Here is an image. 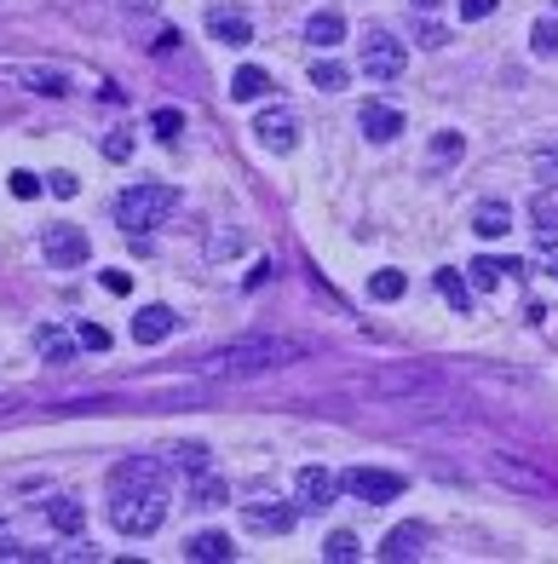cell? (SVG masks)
<instances>
[{
	"label": "cell",
	"mask_w": 558,
	"mask_h": 564,
	"mask_svg": "<svg viewBox=\"0 0 558 564\" xmlns=\"http://www.w3.org/2000/svg\"><path fill=\"white\" fill-rule=\"evenodd\" d=\"M472 231L489 236V242H495V236H507L512 231V208H507V202H478V208H472Z\"/></svg>",
	"instance_id": "ffe728a7"
},
{
	"label": "cell",
	"mask_w": 558,
	"mask_h": 564,
	"mask_svg": "<svg viewBox=\"0 0 558 564\" xmlns=\"http://www.w3.org/2000/svg\"><path fill=\"white\" fill-rule=\"evenodd\" d=\"M334 495H340V472H328V467H300L294 472V501H300V507L317 513V507H328Z\"/></svg>",
	"instance_id": "9c48e42d"
},
{
	"label": "cell",
	"mask_w": 558,
	"mask_h": 564,
	"mask_svg": "<svg viewBox=\"0 0 558 564\" xmlns=\"http://www.w3.org/2000/svg\"><path fill=\"white\" fill-rule=\"evenodd\" d=\"M403 288H409V277H403V271H392V265L369 277V294H374V300H403Z\"/></svg>",
	"instance_id": "4316f807"
},
{
	"label": "cell",
	"mask_w": 558,
	"mask_h": 564,
	"mask_svg": "<svg viewBox=\"0 0 558 564\" xmlns=\"http://www.w3.org/2000/svg\"><path fill=\"white\" fill-rule=\"evenodd\" d=\"M265 93H271V75L254 70V64H242V70L231 75V98H242V104H248V98H265Z\"/></svg>",
	"instance_id": "7402d4cb"
},
{
	"label": "cell",
	"mask_w": 558,
	"mask_h": 564,
	"mask_svg": "<svg viewBox=\"0 0 558 564\" xmlns=\"http://www.w3.org/2000/svg\"><path fill=\"white\" fill-rule=\"evenodd\" d=\"M535 179H541V185L547 190H558V150H541V156H535V167H530Z\"/></svg>",
	"instance_id": "d590c367"
},
{
	"label": "cell",
	"mask_w": 558,
	"mask_h": 564,
	"mask_svg": "<svg viewBox=\"0 0 558 564\" xmlns=\"http://www.w3.org/2000/svg\"><path fill=\"white\" fill-rule=\"evenodd\" d=\"M190 501H196V507H225V484H219L213 472H196V484H190Z\"/></svg>",
	"instance_id": "83f0119b"
},
{
	"label": "cell",
	"mask_w": 558,
	"mask_h": 564,
	"mask_svg": "<svg viewBox=\"0 0 558 564\" xmlns=\"http://www.w3.org/2000/svg\"><path fill=\"white\" fill-rule=\"evenodd\" d=\"M150 127H156V139H179V133H185V116H179V110H156Z\"/></svg>",
	"instance_id": "836d02e7"
},
{
	"label": "cell",
	"mask_w": 558,
	"mask_h": 564,
	"mask_svg": "<svg viewBox=\"0 0 558 564\" xmlns=\"http://www.w3.org/2000/svg\"><path fill=\"white\" fill-rule=\"evenodd\" d=\"M35 346H41V357H47V363H58V369H64V363H75V352H81V334L41 329V334H35Z\"/></svg>",
	"instance_id": "d6986e66"
},
{
	"label": "cell",
	"mask_w": 558,
	"mask_h": 564,
	"mask_svg": "<svg viewBox=\"0 0 558 564\" xmlns=\"http://www.w3.org/2000/svg\"><path fill=\"white\" fill-rule=\"evenodd\" d=\"M104 156H110V162H127V156H133V139H127V133H104Z\"/></svg>",
	"instance_id": "74e56055"
},
{
	"label": "cell",
	"mask_w": 558,
	"mask_h": 564,
	"mask_svg": "<svg viewBox=\"0 0 558 564\" xmlns=\"http://www.w3.org/2000/svg\"><path fill=\"white\" fill-rule=\"evenodd\" d=\"M305 41H311V47H340V41H346V12H340V6L311 12V18H305Z\"/></svg>",
	"instance_id": "9a60e30c"
},
{
	"label": "cell",
	"mask_w": 558,
	"mask_h": 564,
	"mask_svg": "<svg viewBox=\"0 0 558 564\" xmlns=\"http://www.w3.org/2000/svg\"><path fill=\"white\" fill-rule=\"evenodd\" d=\"M495 6H501V0H461V18H466V24H478V18L495 12Z\"/></svg>",
	"instance_id": "f35d334b"
},
{
	"label": "cell",
	"mask_w": 558,
	"mask_h": 564,
	"mask_svg": "<svg viewBox=\"0 0 558 564\" xmlns=\"http://www.w3.org/2000/svg\"><path fill=\"white\" fill-rule=\"evenodd\" d=\"M110 524L121 536H156L167 524V490L162 484H144V490H116L110 501Z\"/></svg>",
	"instance_id": "7a4b0ae2"
},
{
	"label": "cell",
	"mask_w": 558,
	"mask_h": 564,
	"mask_svg": "<svg viewBox=\"0 0 558 564\" xmlns=\"http://www.w3.org/2000/svg\"><path fill=\"white\" fill-rule=\"evenodd\" d=\"M311 346L305 340H271V334H254V340H236V346H219V352L196 357V375L202 380H242V375H265V369H282L305 357Z\"/></svg>",
	"instance_id": "6da1fadb"
},
{
	"label": "cell",
	"mask_w": 558,
	"mask_h": 564,
	"mask_svg": "<svg viewBox=\"0 0 558 564\" xmlns=\"http://www.w3.org/2000/svg\"><path fill=\"white\" fill-rule=\"evenodd\" d=\"M380 559H386V564L426 559V524H397V530H386V541H380Z\"/></svg>",
	"instance_id": "7c38bea8"
},
{
	"label": "cell",
	"mask_w": 558,
	"mask_h": 564,
	"mask_svg": "<svg viewBox=\"0 0 558 564\" xmlns=\"http://www.w3.org/2000/svg\"><path fill=\"white\" fill-rule=\"evenodd\" d=\"M254 133H259V144L265 150H294L300 144V121H294V110H282V104H271V110H259L254 116Z\"/></svg>",
	"instance_id": "52a82bcc"
},
{
	"label": "cell",
	"mask_w": 558,
	"mask_h": 564,
	"mask_svg": "<svg viewBox=\"0 0 558 564\" xmlns=\"http://www.w3.org/2000/svg\"><path fill=\"white\" fill-rule=\"evenodd\" d=\"M6 185H12L18 202H35V196L47 190V179H41V173H29V167H12V179H6Z\"/></svg>",
	"instance_id": "f546056e"
},
{
	"label": "cell",
	"mask_w": 558,
	"mask_h": 564,
	"mask_svg": "<svg viewBox=\"0 0 558 564\" xmlns=\"http://www.w3.org/2000/svg\"><path fill=\"white\" fill-rule=\"evenodd\" d=\"M47 190H52V196H64V202H70L75 190H81V179H75V173H64V167H58V173H47Z\"/></svg>",
	"instance_id": "8d00e7d4"
},
{
	"label": "cell",
	"mask_w": 558,
	"mask_h": 564,
	"mask_svg": "<svg viewBox=\"0 0 558 564\" xmlns=\"http://www.w3.org/2000/svg\"><path fill=\"white\" fill-rule=\"evenodd\" d=\"M185 559H208V564H225V559H236V547H231V536H219V530H196V536L185 541Z\"/></svg>",
	"instance_id": "e0dca14e"
},
{
	"label": "cell",
	"mask_w": 558,
	"mask_h": 564,
	"mask_svg": "<svg viewBox=\"0 0 558 564\" xmlns=\"http://www.w3.org/2000/svg\"><path fill=\"white\" fill-rule=\"evenodd\" d=\"M98 282H104L110 294H127V288H133V277H127V271H104V277H98Z\"/></svg>",
	"instance_id": "60d3db41"
},
{
	"label": "cell",
	"mask_w": 558,
	"mask_h": 564,
	"mask_svg": "<svg viewBox=\"0 0 558 564\" xmlns=\"http://www.w3.org/2000/svg\"><path fill=\"white\" fill-rule=\"evenodd\" d=\"M121 6H127V12H150V6H156V0H121Z\"/></svg>",
	"instance_id": "ee69618b"
},
{
	"label": "cell",
	"mask_w": 558,
	"mask_h": 564,
	"mask_svg": "<svg viewBox=\"0 0 558 564\" xmlns=\"http://www.w3.org/2000/svg\"><path fill=\"white\" fill-rule=\"evenodd\" d=\"M489 472L507 484V490H530V495H553V478H541L535 467H518L512 455H489Z\"/></svg>",
	"instance_id": "5bb4252c"
},
{
	"label": "cell",
	"mask_w": 558,
	"mask_h": 564,
	"mask_svg": "<svg viewBox=\"0 0 558 564\" xmlns=\"http://www.w3.org/2000/svg\"><path fill=\"white\" fill-rule=\"evenodd\" d=\"M0 559H29V553L18 547V541H6V536H0Z\"/></svg>",
	"instance_id": "7bdbcfd3"
},
{
	"label": "cell",
	"mask_w": 558,
	"mask_h": 564,
	"mask_svg": "<svg viewBox=\"0 0 558 564\" xmlns=\"http://www.w3.org/2000/svg\"><path fill=\"white\" fill-rule=\"evenodd\" d=\"M242 524L254 536H282L294 530V501H242Z\"/></svg>",
	"instance_id": "30bf717a"
},
{
	"label": "cell",
	"mask_w": 558,
	"mask_h": 564,
	"mask_svg": "<svg viewBox=\"0 0 558 564\" xmlns=\"http://www.w3.org/2000/svg\"><path fill=\"white\" fill-rule=\"evenodd\" d=\"M173 329H179V317L167 306H144L139 317H133V340H139V346H156V340H167Z\"/></svg>",
	"instance_id": "2e32d148"
},
{
	"label": "cell",
	"mask_w": 558,
	"mask_h": 564,
	"mask_svg": "<svg viewBox=\"0 0 558 564\" xmlns=\"http://www.w3.org/2000/svg\"><path fill=\"white\" fill-rule=\"evenodd\" d=\"M41 254H47L52 271H75V265H87L93 242H87V231H81V225H47V236H41Z\"/></svg>",
	"instance_id": "5b68a950"
},
{
	"label": "cell",
	"mask_w": 558,
	"mask_h": 564,
	"mask_svg": "<svg viewBox=\"0 0 558 564\" xmlns=\"http://www.w3.org/2000/svg\"><path fill=\"white\" fill-rule=\"evenodd\" d=\"M323 559H334V564H351V559H357V536H351V530H334V536L323 541Z\"/></svg>",
	"instance_id": "4dcf8cb0"
},
{
	"label": "cell",
	"mask_w": 558,
	"mask_h": 564,
	"mask_svg": "<svg viewBox=\"0 0 558 564\" xmlns=\"http://www.w3.org/2000/svg\"><path fill=\"white\" fill-rule=\"evenodd\" d=\"M311 81H317L323 93H340V87L351 81V70L346 64H334V58H317V64H311Z\"/></svg>",
	"instance_id": "484cf974"
},
{
	"label": "cell",
	"mask_w": 558,
	"mask_h": 564,
	"mask_svg": "<svg viewBox=\"0 0 558 564\" xmlns=\"http://www.w3.org/2000/svg\"><path fill=\"white\" fill-rule=\"evenodd\" d=\"M409 6H415V12H438L443 0H409Z\"/></svg>",
	"instance_id": "f6af8a7d"
},
{
	"label": "cell",
	"mask_w": 558,
	"mask_h": 564,
	"mask_svg": "<svg viewBox=\"0 0 558 564\" xmlns=\"http://www.w3.org/2000/svg\"><path fill=\"white\" fill-rule=\"evenodd\" d=\"M501 271H507L501 259H472V265H466V277H472V288H478V294H489V288L501 282Z\"/></svg>",
	"instance_id": "f1b7e54d"
},
{
	"label": "cell",
	"mask_w": 558,
	"mask_h": 564,
	"mask_svg": "<svg viewBox=\"0 0 558 564\" xmlns=\"http://www.w3.org/2000/svg\"><path fill=\"white\" fill-rule=\"evenodd\" d=\"M541 271H547V277H558V242H547V254H541Z\"/></svg>",
	"instance_id": "b9f144b4"
},
{
	"label": "cell",
	"mask_w": 558,
	"mask_h": 564,
	"mask_svg": "<svg viewBox=\"0 0 558 564\" xmlns=\"http://www.w3.org/2000/svg\"><path fill=\"white\" fill-rule=\"evenodd\" d=\"M340 490L357 495V501H397V495L409 490V478L386 472V467H351V472H340Z\"/></svg>",
	"instance_id": "277c9868"
},
{
	"label": "cell",
	"mask_w": 558,
	"mask_h": 564,
	"mask_svg": "<svg viewBox=\"0 0 558 564\" xmlns=\"http://www.w3.org/2000/svg\"><path fill=\"white\" fill-rule=\"evenodd\" d=\"M530 47H535V58H558V24L553 18H541V24L530 29Z\"/></svg>",
	"instance_id": "1f68e13d"
},
{
	"label": "cell",
	"mask_w": 558,
	"mask_h": 564,
	"mask_svg": "<svg viewBox=\"0 0 558 564\" xmlns=\"http://www.w3.org/2000/svg\"><path fill=\"white\" fill-rule=\"evenodd\" d=\"M357 121H363V139H374V144H392L397 133H403V110H397V104H380V98H369V104L357 110Z\"/></svg>",
	"instance_id": "4fadbf2b"
},
{
	"label": "cell",
	"mask_w": 558,
	"mask_h": 564,
	"mask_svg": "<svg viewBox=\"0 0 558 564\" xmlns=\"http://www.w3.org/2000/svg\"><path fill=\"white\" fill-rule=\"evenodd\" d=\"M81 352H110V329H104V323H81Z\"/></svg>",
	"instance_id": "e575fe53"
},
{
	"label": "cell",
	"mask_w": 558,
	"mask_h": 564,
	"mask_svg": "<svg viewBox=\"0 0 558 564\" xmlns=\"http://www.w3.org/2000/svg\"><path fill=\"white\" fill-rule=\"evenodd\" d=\"M449 41V29L443 24H420V47H443Z\"/></svg>",
	"instance_id": "ab89813d"
},
{
	"label": "cell",
	"mask_w": 558,
	"mask_h": 564,
	"mask_svg": "<svg viewBox=\"0 0 558 564\" xmlns=\"http://www.w3.org/2000/svg\"><path fill=\"white\" fill-rule=\"evenodd\" d=\"M461 150H466V139L455 133V127H443L438 139H432V150H426V162H432V167H449V162H461Z\"/></svg>",
	"instance_id": "cb8c5ba5"
},
{
	"label": "cell",
	"mask_w": 558,
	"mask_h": 564,
	"mask_svg": "<svg viewBox=\"0 0 558 564\" xmlns=\"http://www.w3.org/2000/svg\"><path fill=\"white\" fill-rule=\"evenodd\" d=\"M438 375H409V369H386V375H374V392H420V386H432Z\"/></svg>",
	"instance_id": "603a6c76"
},
{
	"label": "cell",
	"mask_w": 558,
	"mask_h": 564,
	"mask_svg": "<svg viewBox=\"0 0 558 564\" xmlns=\"http://www.w3.org/2000/svg\"><path fill=\"white\" fill-rule=\"evenodd\" d=\"M438 294L449 300L455 311H472V288H466L461 271H438Z\"/></svg>",
	"instance_id": "d4e9b609"
},
{
	"label": "cell",
	"mask_w": 558,
	"mask_h": 564,
	"mask_svg": "<svg viewBox=\"0 0 558 564\" xmlns=\"http://www.w3.org/2000/svg\"><path fill=\"white\" fill-rule=\"evenodd\" d=\"M403 64H409V52H403V41H397V35L374 29L369 41H363V70H369L374 81H397V75H403Z\"/></svg>",
	"instance_id": "8992f818"
},
{
	"label": "cell",
	"mask_w": 558,
	"mask_h": 564,
	"mask_svg": "<svg viewBox=\"0 0 558 564\" xmlns=\"http://www.w3.org/2000/svg\"><path fill=\"white\" fill-rule=\"evenodd\" d=\"M144 484H167V467L156 455H127V461L110 472V490H144Z\"/></svg>",
	"instance_id": "8fae6325"
},
{
	"label": "cell",
	"mask_w": 558,
	"mask_h": 564,
	"mask_svg": "<svg viewBox=\"0 0 558 564\" xmlns=\"http://www.w3.org/2000/svg\"><path fill=\"white\" fill-rule=\"evenodd\" d=\"M173 208H179V190L173 185H133L116 196V225L127 236H144L150 225H162Z\"/></svg>",
	"instance_id": "3957f363"
},
{
	"label": "cell",
	"mask_w": 558,
	"mask_h": 564,
	"mask_svg": "<svg viewBox=\"0 0 558 564\" xmlns=\"http://www.w3.org/2000/svg\"><path fill=\"white\" fill-rule=\"evenodd\" d=\"M208 35L225 41V47H248L254 41V18L242 6H231V0H219V6H208Z\"/></svg>",
	"instance_id": "ba28073f"
},
{
	"label": "cell",
	"mask_w": 558,
	"mask_h": 564,
	"mask_svg": "<svg viewBox=\"0 0 558 564\" xmlns=\"http://www.w3.org/2000/svg\"><path fill=\"white\" fill-rule=\"evenodd\" d=\"M173 461H179V467H185L190 478H196V472H208L213 455H208V444H179V449H173Z\"/></svg>",
	"instance_id": "d6a6232c"
},
{
	"label": "cell",
	"mask_w": 558,
	"mask_h": 564,
	"mask_svg": "<svg viewBox=\"0 0 558 564\" xmlns=\"http://www.w3.org/2000/svg\"><path fill=\"white\" fill-rule=\"evenodd\" d=\"M47 524H52V530H64V536H81L87 513H81V501H75V495H52V501H47Z\"/></svg>",
	"instance_id": "44dd1931"
},
{
	"label": "cell",
	"mask_w": 558,
	"mask_h": 564,
	"mask_svg": "<svg viewBox=\"0 0 558 564\" xmlns=\"http://www.w3.org/2000/svg\"><path fill=\"white\" fill-rule=\"evenodd\" d=\"M18 81H29L35 93H47V98H64L70 93V70H47V64H18Z\"/></svg>",
	"instance_id": "ac0fdd59"
}]
</instances>
